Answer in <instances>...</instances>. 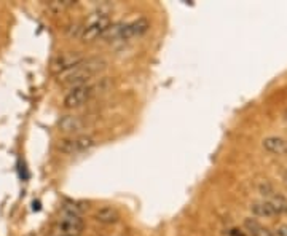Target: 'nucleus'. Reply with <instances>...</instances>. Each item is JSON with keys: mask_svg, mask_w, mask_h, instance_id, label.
Segmentation results:
<instances>
[{"mask_svg": "<svg viewBox=\"0 0 287 236\" xmlns=\"http://www.w3.org/2000/svg\"><path fill=\"white\" fill-rule=\"evenodd\" d=\"M110 16L104 12H99V13H93L86 24L83 26V31H82V42L83 43H91L94 40H98L104 36V32H106L109 28H110Z\"/></svg>", "mask_w": 287, "mask_h": 236, "instance_id": "obj_3", "label": "nucleus"}, {"mask_svg": "<svg viewBox=\"0 0 287 236\" xmlns=\"http://www.w3.org/2000/svg\"><path fill=\"white\" fill-rule=\"evenodd\" d=\"M250 211H252V214L257 215V217H273V215H276L274 209H273L271 204L268 203V199L254 203V204L250 206Z\"/></svg>", "mask_w": 287, "mask_h": 236, "instance_id": "obj_11", "label": "nucleus"}, {"mask_svg": "<svg viewBox=\"0 0 287 236\" xmlns=\"http://www.w3.org/2000/svg\"><path fill=\"white\" fill-rule=\"evenodd\" d=\"M268 203L273 206L276 215H277V214H282V212H287V199H285L284 196H279V195L273 196V198L268 199Z\"/></svg>", "mask_w": 287, "mask_h": 236, "instance_id": "obj_12", "label": "nucleus"}, {"mask_svg": "<svg viewBox=\"0 0 287 236\" xmlns=\"http://www.w3.org/2000/svg\"><path fill=\"white\" fill-rule=\"evenodd\" d=\"M285 118H287V112H285Z\"/></svg>", "mask_w": 287, "mask_h": 236, "instance_id": "obj_14", "label": "nucleus"}, {"mask_svg": "<svg viewBox=\"0 0 287 236\" xmlns=\"http://www.w3.org/2000/svg\"><path fill=\"white\" fill-rule=\"evenodd\" d=\"M94 218L99 223L112 225V223H117L120 220V212H118V209L112 207V206H104V207H99L98 211H96Z\"/></svg>", "mask_w": 287, "mask_h": 236, "instance_id": "obj_9", "label": "nucleus"}, {"mask_svg": "<svg viewBox=\"0 0 287 236\" xmlns=\"http://www.w3.org/2000/svg\"><path fill=\"white\" fill-rule=\"evenodd\" d=\"M107 90V80H102L98 83H85V85H78L71 88L66 96H64V107L66 109H78L82 107L83 104L88 102L91 98H94L96 94L104 93Z\"/></svg>", "mask_w": 287, "mask_h": 236, "instance_id": "obj_2", "label": "nucleus"}, {"mask_svg": "<svg viewBox=\"0 0 287 236\" xmlns=\"http://www.w3.org/2000/svg\"><path fill=\"white\" fill-rule=\"evenodd\" d=\"M59 129L66 134L80 136L82 131L86 129V120L80 115H64L59 120Z\"/></svg>", "mask_w": 287, "mask_h": 236, "instance_id": "obj_7", "label": "nucleus"}, {"mask_svg": "<svg viewBox=\"0 0 287 236\" xmlns=\"http://www.w3.org/2000/svg\"><path fill=\"white\" fill-rule=\"evenodd\" d=\"M263 148H265V150H268L269 153L281 155V153H284L287 150V145L284 142V139L271 136V137L263 139Z\"/></svg>", "mask_w": 287, "mask_h": 236, "instance_id": "obj_10", "label": "nucleus"}, {"mask_svg": "<svg viewBox=\"0 0 287 236\" xmlns=\"http://www.w3.org/2000/svg\"><path fill=\"white\" fill-rule=\"evenodd\" d=\"M82 61H85V58L78 53V51H69V53H61L58 55L53 63H51V72H53L55 75H63L69 71H72V69L75 66H78L82 63Z\"/></svg>", "mask_w": 287, "mask_h": 236, "instance_id": "obj_5", "label": "nucleus"}, {"mask_svg": "<svg viewBox=\"0 0 287 236\" xmlns=\"http://www.w3.org/2000/svg\"><path fill=\"white\" fill-rule=\"evenodd\" d=\"M85 228V222L82 217L63 215L56 222L58 236H80Z\"/></svg>", "mask_w": 287, "mask_h": 236, "instance_id": "obj_6", "label": "nucleus"}, {"mask_svg": "<svg viewBox=\"0 0 287 236\" xmlns=\"http://www.w3.org/2000/svg\"><path fill=\"white\" fill-rule=\"evenodd\" d=\"M106 67H107V61L102 58L85 59L78 66H75L72 71L59 75V82H61V85L74 88V86H78V85L90 83L91 78L101 74Z\"/></svg>", "mask_w": 287, "mask_h": 236, "instance_id": "obj_1", "label": "nucleus"}, {"mask_svg": "<svg viewBox=\"0 0 287 236\" xmlns=\"http://www.w3.org/2000/svg\"><path fill=\"white\" fill-rule=\"evenodd\" d=\"M94 145H96V139L93 136L80 134V136H71L67 139H63L58 148L66 155H78V153L88 152Z\"/></svg>", "mask_w": 287, "mask_h": 236, "instance_id": "obj_4", "label": "nucleus"}, {"mask_svg": "<svg viewBox=\"0 0 287 236\" xmlns=\"http://www.w3.org/2000/svg\"><path fill=\"white\" fill-rule=\"evenodd\" d=\"M74 5H75L74 0H53V2L48 4V10L59 13V12H63V10H66V8L74 7Z\"/></svg>", "mask_w": 287, "mask_h": 236, "instance_id": "obj_13", "label": "nucleus"}, {"mask_svg": "<svg viewBox=\"0 0 287 236\" xmlns=\"http://www.w3.org/2000/svg\"><path fill=\"white\" fill-rule=\"evenodd\" d=\"M149 28H150V23L145 18H139L131 23H125L123 29H121V34H120V40H131L134 37L142 36V34L149 31Z\"/></svg>", "mask_w": 287, "mask_h": 236, "instance_id": "obj_8", "label": "nucleus"}]
</instances>
